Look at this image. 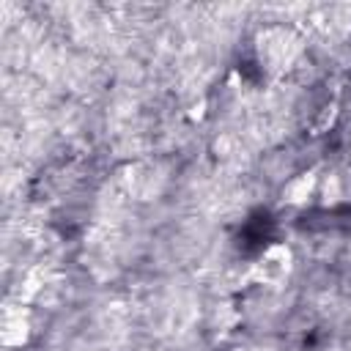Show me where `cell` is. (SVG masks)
<instances>
[{
  "mask_svg": "<svg viewBox=\"0 0 351 351\" xmlns=\"http://www.w3.org/2000/svg\"><path fill=\"white\" fill-rule=\"evenodd\" d=\"M288 261H291V255L285 247H269L266 255L261 258V274L266 280H280L288 271Z\"/></svg>",
  "mask_w": 351,
  "mask_h": 351,
  "instance_id": "obj_1",
  "label": "cell"
},
{
  "mask_svg": "<svg viewBox=\"0 0 351 351\" xmlns=\"http://www.w3.org/2000/svg\"><path fill=\"white\" fill-rule=\"evenodd\" d=\"M310 186H313V178H310V176H302L299 181H293V184L288 186V200H293V203L304 200V197L310 195Z\"/></svg>",
  "mask_w": 351,
  "mask_h": 351,
  "instance_id": "obj_2",
  "label": "cell"
}]
</instances>
